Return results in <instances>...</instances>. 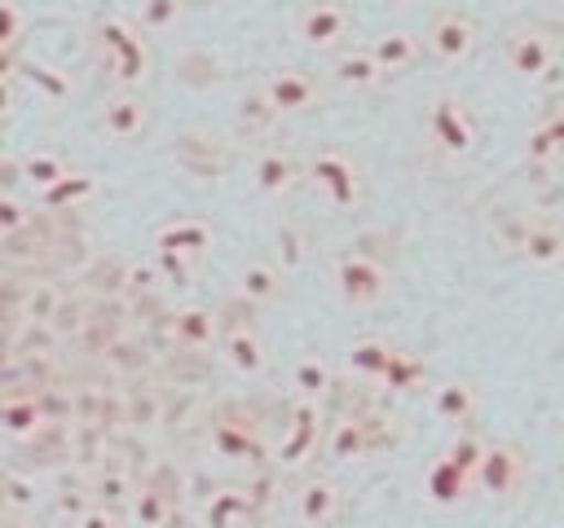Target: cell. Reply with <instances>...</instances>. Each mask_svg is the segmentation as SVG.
Masks as SVG:
<instances>
[{"label": "cell", "instance_id": "cell-1", "mask_svg": "<svg viewBox=\"0 0 564 528\" xmlns=\"http://www.w3.org/2000/svg\"><path fill=\"white\" fill-rule=\"evenodd\" d=\"M335 290H339L344 304L366 308V304L383 299V290H388V273H383L379 260H370V255H361V251L339 255V264H335Z\"/></svg>", "mask_w": 564, "mask_h": 528}, {"label": "cell", "instance_id": "cell-2", "mask_svg": "<svg viewBox=\"0 0 564 528\" xmlns=\"http://www.w3.org/2000/svg\"><path fill=\"white\" fill-rule=\"evenodd\" d=\"M344 35H348V13H344L339 4H330V0L308 4V9L295 18V40H300L304 48H313V53L339 48Z\"/></svg>", "mask_w": 564, "mask_h": 528}, {"label": "cell", "instance_id": "cell-3", "mask_svg": "<svg viewBox=\"0 0 564 528\" xmlns=\"http://www.w3.org/2000/svg\"><path fill=\"white\" fill-rule=\"evenodd\" d=\"M427 132L432 141L445 150V154H467L476 145V128H471V114L463 110V101L454 97H436L432 110H427Z\"/></svg>", "mask_w": 564, "mask_h": 528}, {"label": "cell", "instance_id": "cell-4", "mask_svg": "<svg viewBox=\"0 0 564 528\" xmlns=\"http://www.w3.org/2000/svg\"><path fill=\"white\" fill-rule=\"evenodd\" d=\"M308 180L322 189V198H326L330 207H352L357 194H361L357 167H352L344 154H317V158L308 163Z\"/></svg>", "mask_w": 564, "mask_h": 528}, {"label": "cell", "instance_id": "cell-5", "mask_svg": "<svg viewBox=\"0 0 564 528\" xmlns=\"http://www.w3.org/2000/svg\"><path fill=\"white\" fill-rule=\"evenodd\" d=\"M101 44H106V53H110V66H115V75L123 79V84H137L141 75H145V66H150V53H145V44H141V35H132L123 22H101Z\"/></svg>", "mask_w": 564, "mask_h": 528}, {"label": "cell", "instance_id": "cell-6", "mask_svg": "<svg viewBox=\"0 0 564 528\" xmlns=\"http://www.w3.org/2000/svg\"><path fill=\"white\" fill-rule=\"evenodd\" d=\"M551 62H555V44H551L546 31H533V26H529V31H516V35L507 40V66H511L520 79L546 75Z\"/></svg>", "mask_w": 564, "mask_h": 528}, {"label": "cell", "instance_id": "cell-7", "mask_svg": "<svg viewBox=\"0 0 564 528\" xmlns=\"http://www.w3.org/2000/svg\"><path fill=\"white\" fill-rule=\"evenodd\" d=\"M520 475H524L520 453H516L511 444H489V449H485V462H480V471H476V484H480L485 493H494V497H507V493L520 484Z\"/></svg>", "mask_w": 564, "mask_h": 528}, {"label": "cell", "instance_id": "cell-8", "mask_svg": "<svg viewBox=\"0 0 564 528\" xmlns=\"http://www.w3.org/2000/svg\"><path fill=\"white\" fill-rule=\"evenodd\" d=\"M427 40H432V53H436L441 62H467L471 48H476V26H471L467 18H458V13H441V18L432 22Z\"/></svg>", "mask_w": 564, "mask_h": 528}, {"label": "cell", "instance_id": "cell-9", "mask_svg": "<svg viewBox=\"0 0 564 528\" xmlns=\"http://www.w3.org/2000/svg\"><path fill=\"white\" fill-rule=\"evenodd\" d=\"M476 480L458 466V462H449L445 453L427 466V475H423V493L432 497V502H441V506H454V502H463L467 497V488H471Z\"/></svg>", "mask_w": 564, "mask_h": 528}, {"label": "cell", "instance_id": "cell-10", "mask_svg": "<svg viewBox=\"0 0 564 528\" xmlns=\"http://www.w3.org/2000/svg\"><path fill=\"white\" fill-rule=\"evenodd\" d=\"M264 92H269V101L278 106V114H304V110L313 106V97H317L313 79L300 75V70H278V75L264 84Z\"/></svg>", "mask_w": 564, "mask_h": 528}, {"label": "cell", "instance_id": "cell-11", "mask_svg": "<svg viewBox=\"0 0 564 528\" xmlns=\"http://www.w3.org/2000/svg\"><path fill=\"white\" fill-rule=\"evenodd\" d=\"M101 123H106V132H110L115 141H132V136H141V128H145V101H141L137 92H115V97L106 101V110H101Z\"/></svg>", "mask_w": 564, "mask_h": 528}, {"label": "cell", "instance_id": "cell-12", "mask_svg": "<svg viewBox=\"0 0 564 528\" xmlns=\"http://www.w3.org/2000/svg\"><path fill=\"white\" fill-rule=\"evenodd\" d=\"M379 75H383V66L375 62L370 48H344L330 57V79L344 88H370V84H379Z\"/></svg>", "mask_w": 564, "mask_h": 528}, {"label": "cell", "instance_id": "cell-13", "mask_svg": "<svg viewBox=\"0 0 564 528\" xmlns=\"http://www.w3.org/2000/svg\"><path fill=\"white\" fill-rule=\"evenodd\" d=\"M220 352H225V361H229L238 374H260L264 361H269V352H264V343H260V334H256L251 326H234V330L220 339Z\"/></svg>", "mask_w": 564, "mask_h": 528}, {"label": "cell", "instance_id": "cell-14", "mask_svg": "<svg viewBox=\"0 0 564 528\" xmlns=\"http://www.w3.org/2000/svg\"><path fill=\"white\" fill-rule=\"evenodd\" d=\"M432 414H436L441 422H454V427L471 422V414H476V387L463 383V378L441 383V387L432 392Z\"/></svg>", "mask_w": 564, "mask_h": 528}, {"label": "cell", "instance_id": "cell-15", "mask_svg": "<svg viewBox=\"0 0 564 528\" xmlns=\"http://www.w3.org/2000/svg\"><path fill=\"white\" fill-rule=\"evenodd\" d=\"M300 524L304 528H322V524H330L335 519V510H339V488L330 484V480H308L304 488H300Z\"/></svg>", "mask_w": 564, "mask_h": 528}, {"label": "cell", "instance_id": "cell-16", "mask_svg": "<svg viewBox=\"0 0 564 528\" xmlns=\"http://www.w3.org/2000/svg\"><path fill=\"white\" fill-rule=\"evenodd\" d=\"M212 449H216L220 458H229V462H251V458H260V444H256L251 427H247V422H229V418H216V427H212Z\"/></svg>", "mask_w": 564, "mask_h": 528}, {"label": "cell", "instance_id": "cell-17", "mask_svg": "<svg viewBox=\"0 0 564 528\" xmlns=\"http://www.w3.org/2000/svg\"><path fill=\"white\" fill-rule=\"evenodd\" d=\"M251 176H256V189H264V194H286V189L295 185L300 167H295L291 154H282V150H264V154L256 158Z\"/></svg>", "mask_w": 564, "mask_h": 528}, {"label": "cell", "instance_id": "cell-18", "mask_svg": "<svg viewBox=\"0 0 564 528\" xmlns=\"http://www.w3.org/2000/svg\"><path fill=\"white\" fill-rule=\"evenodd\" d=\"M392 356H397V352H392L383 339H357V343L348 348V370L361 374V378H388Z\"/></svg>", "mask_w": 564, "mask_h": 528}, {"label": "cell", "instance_id": "cell-19", "mask_svg": "<svg viewBox=\"0 0 564 528\" xmlns=\"http://www.w3.org/2000/svg\"><path fill=\"white\" fill-rule=\"evenodd\" d=\"M172 330H176V339L185 348H207L216 339V317L207 308H198V304H185V308H176Z\"/></svg>", "mask_w": 564, "mask_h": 528}, {"label": "cell", "instance_id": "cell-20", "mask_svg": "<svg viewBox=\"0 0 564 528\" xmlns=\"http://www.w3.org/2000/svg\"><path fill=\"white\" fill-rule=\"evenodd\" d=\"M0 422H4V431H9V436H31V431H40L44 409H40V400H35V396L13 392V396H4V405H0Z\"/></svg>", "mask_w": 564, "mask_h": 528}, {"label": "cell", "instance_id": "cell-21", "mask_svg": "<svg viewBox=\"0 0 564 528\" xmlns=\"http://www.w3.org/2000/svg\"><path fill=\"white\" fill-rule=\"evenodd\" d=\"M313 444H317V409L304 400L295 409V422H291V431H286V440H282L278 453H282V462H304Z\"/></svg>", "mask_w": 564, "mask_h": 528}, {"label": "cell", "instance_id": "cell-22", "mask_svg": "<svg viewBox=\"0 0 564 528\" xmlns=\"http://www.w3.org/2000/svg\"><path fill=\"white\" fill-rule=\"evenodd\" d=\"M370 53H375V62H379L383 70H405V66L419 57V40H414L410 31H383V35L370 44Z\"/></svg>", "mask_w": 564, "mask_h": 528}, {"label": "cell", "instance_id": "cell-23", "mask_svg": "<svg viewBox=\"0 0 564 528\" xmlns=\"http://www.w3.org/2000/svg\"><path fill=\"white\" fill-rule=\"evenodd\" d=\"M524 260L538 264V268H551L564 260V233L555 224H533L524 233Z\"/></svg>", "mask_w": 564, "mask_h": 528}, {"label": "cell", "instance_id": "cell-24", "mask_svg": "<svg viewBox=\"0 0 564 528\" xmlns=\"http://www.w3.org/2000/svg\"><path fill=\"white\" fill-rule=\"evenodd\" d=\"M278 286H282V277H278V268L264 264V260H251V264L238 268V290H242L251 304H269V299L278 295Z\"/></svg>", "mask_w": 564, "mask_h": 528}, {"label": "cell", "instance_id": "cell-25", "mask_svg": "<svg viewBox=\"0 0 564 528\" xmlns=\"http://www.w3.org/2000/svg\"><path fill=\"white\" fill-rule=\"evenodd\" d=\"M366 449H370L366 422H357V418L335 422V431H330V458L335 462H357V458H366Z\"/></svg>", "mask_w": 564, "mask_h": 528}, {"label": "cell", "instance_id": "cell-26", "mask_svg": "<svg viewBox=\"0 0 564 528\" xmlns=\"http://www.w3.org/2000/svg\"><path fill=\"white\" fill-rule=\"evenodd\" d=\"M207 242H212V233H207L198 220H181V224H172V229H163V233H159V246L181 251V255H189V260H194Z\"/></svg>", "mask_w": 564, "mask_h": 528}, {"label": "cell", "instance_id": "cell-27", "mask_svg": "<svg viewBox=\"0 0 564 528\" xmlns=\"http://www.w3.org/2000/svg\"><path fill=\"white\" fill-rule=\"evenodd\" d=\"M291 383H295V392H300L304 400H317V396L330 387V365L317 361V356H304V361H295Z\"/></svg>", "mask_w": 564, "mask_h": 528}, {"label": "cell", "instance_id": "cell-28", "mask_svg": "<svg viewBox=\"0 0 564 528\" xmlns=\"http://www.w3.org/2000/svg\"><path fill=\"white\" fill-rule=\"evenodd\" d=\"M485 449H489V444H485L480 436L458 431V436L445 444V458H449V462H458V466H463V471L476 480V471H480V462H485Z\"/></svg>", "mask_w": 564, "mask_h": 528}, {"label": "cell", "instance_id": "cell-29", "mask_svg": "<svg viewBox=\"0 0 564 528\" xmlns=\"http://www.w3.org/2000/svg\"><path fill=\"white\" fill-rule=\"evenodd\" d=\"M93 189H97L93 176H84V172H66L53 189H44V202H48V207H66V202L75 207V202H84Z\"/></svg>", "mask_w": 564, "mask_h": 528}, {"label": "cell", "instance_id": "cell-30", "mask_svg": "<svg viewBox=\"0 0 564 528\" xmlns=\"http://www.w3.org/2000/svg\"><path fill=\"white\" fill-rule=\"evenodd\" d=\"M242 515H247V497L234 493V488H225V493H216V497L207 502V524H212V528H234Z\"/></svg>", "mask_w": 564, "mask_h": 528}, {"label": "cell", "instance_id": "cell-31", "mask_svg": "<svg viewBox=\"0 0 564 528\" xmlns=\"http://www.w3.org/2000/svg\"><path fill=\"white\" fill-rule=\"evenodd\" d=\"M62 176H66V163H62L57 154H44V150H40V154H31V158H26V180H31L40 194H44V189H53Z\"/></svg>", "mask_w": 564, "mask_h": 528}, {"label": "cell", "instance_id": "cell-32", "mask_svg": "<svg viewBox=\"0 0 564 528\" xmlns=\"http://www.w3.org/2000/svg\"><path fill=\"white\" fill-rule=\"evenodd\" d=\"M132 519H137L141 528H163V524H167V497L154 493V488H141V493L132 497Z\"/></svg>", "mask_w": 564, "mask_h": 528}, {"label": "cell", "instance_id": "cell-33", "mask_svg": "<svg viewBox=\"0 0 564 528\" xmlns=\"http://www.w3.org/2000/svg\"><path fill=\"white\" fill-rule=\"evenodd\" d=\"M181 22V0H141V26L145 31H172Z\"/></svg>", "mask_w": 564, "mask_h": 528}, {"label": "cell", "instance_id": "cell-34", "mask_svg": "<svg viewBox=\"0 0 564 528\" xmlns=\"http://www.w3.org/2000/svg\"><path fill=\"white\" fill-rule=\"evenodd\" d=\"M524 154H529V163H551V158H560V145H555V136H551L546 123H538V128L524 136Z\"/></svg>", "mask_w": 564, "mask_h": 528}, {"label": "cell", "instance_id": "cell-35", "mask_svg": "<svg viewBox=\"0 0 564 528\" xmlns=\"http://www.w3.org/2000/svg\"><path fill=\"white\" fill-rule=\"evenodd\" d=\"M18 35H22V9H18V0H0V44L13 48Z\"/></svg>", "mask_w": 564, "mask_h": 528}, {"label": "cell", "instance_id": "cell-36", "mask_svg": "<svg viewBox=\"0 0 564 528\" xmlns=\"http://www.w3.org/2000/svg\"><path fill=\"white\" fill-rule=\"evenodd\" d=\"M159 264H163V273H167L172 282H185V277H189V255H181V251L159 246Z\"/></svg>", "mask_w": 564, "mask_h": 528}, {"label": "cell", "instance_id": "cell-37", "mask_svg": "<svg viewBox=\"0 0 564 528\" xmlns=\"http://www.w3.org/2000/svg\"><path fill=\"white\" fill-rule=\"evenodd\" d=\"M414 374H419V361H405V356L397 352V356H392V370H388V387H410Z\"/></svg>", "mask_w": 564, "mask_h": 528}, {"label": "cell", "instance_id": "cell-38", "mask_svg": "<svg viewBox=\"0 0 564 528\" xmlns=\"http://www.w3.org/2000/svg\"><path fill=\"white\" fill-rule=\"evenodd\" d=\"M4 497H9V506H31L35 484H26L22 475H4Z\"/></svg>", "mask_w": 564, "mask_h": 528}, {"label": "cell", "instance_id": "cell-39", "mask_svg": "<svg viewBox=\"0 0 564 528\" xmlns=\"http://www.w3.org/2000/svg\"><path fill=\"white\" fill-rule=\"evenodd\" d=\"M22 220H26L22 202H18V198H0V229H4V233H18Z\"/></svg>", "mask_w": 564, "mask_h": 528}, {"label": "cell", "instance_id": "cell-40", "mask_svg": "<svg viewBox=\"0 0 564 528\" xmlns=\"http://www.w3.org/2000/svg\"><path fill=\"white\" fill-rule=\"evenodd\" d=\"M79 528H119V519H115V510L101 502V506H88V510L79 515Z\"/></svg>", "mask_w": 564, "mask_h": 528}, {"label": "cell", "instance_id": "cell-41", "mask_svg": "<svg viewBox=\"0 0 564 528\" xmlns=\"http://www.w3.org/2000/svg\"><path fill=\"white\" fill-rule=\"evenodd\" d=\"M97 497H101L106 506H115V502H123V497H128V480H123V475H106V480L97 484Z\"/></svg>", "mask_w": 564, "mask_h": 528}, {"label": "cell", "instance_id": "cell-42", "mask_svg": "<svg viewBox=\"0 0 564 528\" xmlns=\"http://www.w3.org/2000/svg\"><path fill=\"white\" fill-rule=\"evenodd\" d=\"M546 128H551V136H555V145H560V154H564V110H555V114L546 119Z\"/></svg>", "mask_w": 564, "mask_h": 528}]
</instances>
